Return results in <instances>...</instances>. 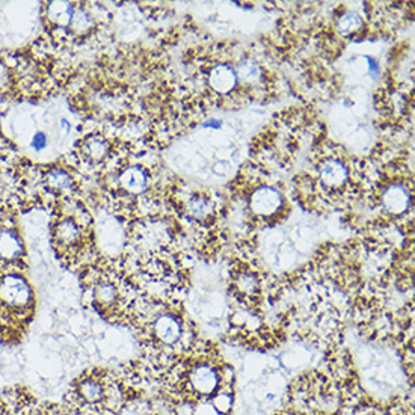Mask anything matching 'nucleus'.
Returning a JSON list of instances; mask_svg holds the SVG:
<instances>
[{
	"label": "nucleus",
	"instance_id": "nucleus-22",
	"mask_svg": "<svg viewBox=\"0 0 415 415\" xmlns=\"http://www.w3.org/2000/svg\"><path fill=\"white\" fill-rule=\"evenodd\" d=\"M47 147H48V136H47V133L46 132H41V130L37 132V133H33V136L30 139V148L33 151L39 152V151H44Z\"/></svg>",
	"mask_w": 415,
	"mask_h": 415
},
{
	"label": "nucleus",
	"instance_id": "nucleus-9",
	"mask_svg": "<svg viewBox=\"0 0 415 415\" xmlns=\"http://www.w3.org/2000/svg\"><path fill=\"white\" fill-rule=\"evenodd\" d=\"M23 254V242L20 236L11 228L0 230V260L14 261Z\"/></svg>",
	"mask_w": 415,
	"mask_h": 415
},
{
	"label": "nucleus",
	"instance_id": "nucleus-17",
	"mask_svg": "<svg viewBox=\"0 0 415 415\" xmlns=\"http://www.w3.org/2000/svg\"><path fill=\"white\" fill-rule=\"evenodd\" d=\"M362 28V17L358 12H347L344 14L340 21H338V32L343 35H352Z\"/></svg>",
	"mask_w": 415,
	"mask_h": 415
},
{
	"label": "nucleus",
	"instance_id": "nucleus-14",
	"mask_svg": "<svg viewBox=\"0 0 415 415\" xmlns=\"http://www.w3.org/2000/svg\"><path fill=\"white\" fill-rule=\"evenodd\" d=\"M47 15L58 26H70L74 15V8L71 3L67 2H52L47 8Z\"/></svg>",
	"mask_w": 415,
	"mask_h": 415
},
{
	"label": "nucleus",
	"instance_id": "nucleus-24",
	"mask_svg": "<svg viewBox=\"0 0 415 415\" xmlns=\"http://www.w3.org/2000/svg\"><path fill=\"white\" fill-rule=\"evenodd\" d=\"M195 414V403L189 400H183L175 405L174 415H193Z\"/></svg>",
	"mask_w": 415,
	"mask_h": 415
},
{
	"label": "nucleus",
	"instance_id": "nucleus-19",
	"mask_svg": "<svg viewBox=\"0 0 415 415\" xmlns=\"http://www.w3.org/2000/svg\"><path fill=\"white\" fill-rule=\"evenodd\" d=\"M211 405L215 406L218 412L227 415L233 408V396L228 389L219 388L218 393L211 396Z\"/></svg>",
	"mask_w": 415,
	"mask_h": 415
},
{
	"label": "nucleus",
	"instance_id": "nucleus-18",
	"mask_svg": "<svg viewBox=\"0 0 415 415\" xmlns=\"http://www.w3.org/2000/svg\"><path fill=\"white\" fill-rule=\"evenodd\" d=\"M236 73H237V78H240L242 80L249 82V83L258 82L261 78L260 67L254 61H251V59H248V61H243L239 65V70H237Z\"/></svg>",
	"mask_w": 415,
	"mask_h": 415
},
{
	"label": "nucleus",
	"instance_id": "nucleus-13",
	"mask_svg": "<svg viewBox=\"0 0 415 415\" xmlns=\"http://www.w3.org/2000/svg\"><path fill=\"white\" fill-rule=\"evenodd\" d=\"M44 184L53 192H65L73 188V177L62 168H52L44 174Z\"/></svg>",
	"mask_w": 415,
	"mask_h": 415
},
{
	"label": "nucleus",
	"instance_id": "nucleus-5",
	"mask_svg": "<svg viewBox=\"0 0 415 415\" xmlns=\"http://www.w3.org/2000/svg\"><path fill=\"white\" fill-rule=\"evenodd\" d=\"M76 396L85 406H100L105 402L106 382L98 378H85L76 387Z\"/></svg>",
	"mask_w": 415,
	"mask_h": 415
},
{
	"label": "nucleus",
	"instance_id": "nucleus-20",
	"mask_svg": "<svg viewBox=\"0 0 415 415\" xmlns=\"http://www.w3.org/2000/svg\"><path fill=\"white\" fill-rule=\"evenodd\" d=\"M92 24V20L91 17L85 12V11H74V15H73V20H71V24L70 26L76 30V32H85L91 28Z\"/></svg>",
	"mask_w": 415,
	"mask_h": 415
},
{
	"label": "nucleus",
	"instance_id": "nucleus-12",
	"mask_svg": "<svg viewBox=\"0 0 415 415\" xmlns=\"http://www.w3.org/2000/svg\"><path fill=\"white\" fill-rule=\"evenodd\" d=\"M120 182L127 192L141 193L147 188L148 177L141 166H130L124 169L123 174L120 175Z\"/></svg>",
	"mask_w": 415,
	"mask_h": 415
},
{
	"label": "nucleus",
	"instance_id": "nucleus-2",
	"mask_svg": "<svg viewBox=\"0 0 415 415\" xmlns=\"http://www.w3.org/2000/svg\"><path fill=\"white\" fill-rule=\"evenodd\" d=\"M33 292L28 279L20 274H6L0 278V302L12 310H24L32 303Z\"/></svg>",
	"mask_w": 415,
	"mask_h": 415
},
{
	"label": "nucleus",
	"instance_id": "nucleus-11",
	"mask_svg": "<svg viewBox=\"0 0 415 415\" xmlns=\"http://www.w3.org/2000/svg\"><path fill=\"white\" fill-rule=\"evenodd\" d=\"M82 236V230L79 224L74 221L71 218H65L61 222H58L55 228V237L58 243L64 248H70L74 247L76 243L79 242Z\"/></svg>",
	"mask_w": 415,
	"mask_h": 415
},
{
	"label": "nucleus",
	"instance_id": "nucleus-4",
	"mask_svg": "<svg viewBox=\"0 0 415 415\" xmlns=\"http://www.w3.org/2000/svg\"><path fill=\"white\" fill-rule=\"evenodd\" d=\"M249 206L254 213L263 218L275 215L283 206V195L272 186H261L254 191L249 200Z\"/></svg>",
	"mask_w": 415,
	"mask_h": 415
},
{
	"label": "nucleus",
	"instance_id": "nucleus-16",
	"mask_svg": "<svg viewBox=\"0 0 415 415\" xmlns=\"http://www.w3.org/2000/svg\"><path fill=\"white\" fill-rule=\"evenodd\" d=\"M83 152L91 160H103L109 152V142L101 136H91L83 143Z\"/></svg>",
	"mask_w": 415,
	"mask_h": 415
},
{
	"label": "nucleus",
	"instance_id": "nucleus-1",
	"mask_svg": "<svg viewBox=\"0 0 415 415\" xmlns=\"http://www.w3.org/2000/svg\"><path fill=\"white\" fill-rule=\"evenodd\" d=\"M184 384L193 396L211 397L222 387L221 371L211 362H198L188 370Z\"/></svg>",
	"mask_w": 415,
	"mask_h": 415
},
{
	"label": "nucleus",
	"instance_id": "nucleus-21",
	"mask_svg": "<svg viewBox=\"0 0 415 415\" xmlns=\"http://www.w3.org/2000/svg\"><path fill=\"white\" fill-rule=\"evenodd\" d=\"M189 211L195 218H206L210 211V204L206 198H195L189 202Z\"/></svg>",
	"mask_w": 415,
	"mask_h": 415
},
{
	"label": "nucleus",
	"instance_id": "nucleus-6",
	"mask_svg": "<svg viewBox=\"0 0 415 415\" xmlns=\"http://www.w3.org/2000/svg\"><path fill=\"white\" fill-rule=\"evenodd\" d=\"M237 82H239V78H237L236 70L227 64L215 65L209 73L210 88L221 96L230 94L237 87Z\"/></svg>",
	"mask_w": 415,
	"mask_h": 415
},
{
	"label": "nucleus",
	"instance_id": "nucleus-15",
	"mask_svg": "<svg viewBox=\"0 0 415 415\" xmlns=\"http://www.w3.org/2000/svg\"><path fill=\"white\" fill-rule=\"evenodd\" d=\"M236 289L243 298H254L260 292V279L252 272H240L236 278Z\"/></svg>",
	"mask_w": 415,
	"mask_h": 415
},
{
	"label": "nucleus",
	"instance_id": "nucleus-8",
	"mask_svg": "<svg viewBox=\"0 0 415 415\" xmlns=\"http://www.w3.org/2000/svg\"><path fill=\"white\" fill-rule=\"evenodd\" d=\"M349 179V169L342 160L331 159L320 166V180L328 188H340Z\"/></svg>",
	"mask_w": 415,
	"mask_h": 415
},
{
	"label": "nucleus",
	"instance_id": "nucleus-7",
	"mask_svg": "<svg viewBox=\"0 0 415 415\" xmlns=\"http://www.w3.org/2000/svg\"><path fill=\"white\" fill-rule=\"evenodd\" d=\"M382 204L388 213L402 215L411 206V193L406 186L391 184L382 195Z\"/></svg>",
	"mask_w": 415,
	"mask_h": 415
},
{
	"label": "nucleus",
	"instance_id": "nucleus-25",
	"mask_svg": "<svg viewBox=\"0 0 415 415\" xmlns=\"http://www.w3.org/2000/svg\"><path fill=\"white\" fill-rule=\"evenodd\" d=\"M59 129H61V132H62L64 134H69V133L71 132V124H70V121L67 120V118H62V120L59 121Z\"/></svg>",
	"mask_w": 415,
	"mask_h": 415
},
{
	"label": "nucleus",
	"instance_id": "nucleus-3",
	"mask_svg": "<svg viewBox=\"0 0 415 415\" xmlns=\"http://www.w3.org/2000/svg\"><path fill=\"white\" fill-rule=\"evenodd\" d=\"M151 331L156 338V342L166 347H173L177 343H182V338L184 334L180 319L171 315V312L157 315V317L152 320Z\"/></svg>",
	"mask_w": 415,
	"mask_h": 415
},
{
	"label": "nucleus",
	"instance_id": "nucleus-23",
	"mask_svg": "<svg viewBox=\"0 0 415 415\" xmlns=\"http://www.w3.org/2000/svg\"><path fill=\"white\" fill-rule=\"evenodd\" d=\"M193 415H222L221 412H218L211 402H200L195 405V414Z\"/></svg>",
	"mask_w": 415,
	"mask_h": 415
},
{
	"label": "nucleus",
	"instance_id": "nucleus-10",
	"mask_svg": "<svg viewBox=\"0 0 415 415\" xmlns=\"http://www.w3.org/2000/svg\"><path fill=\"white\" fill-rule=\"evenodd\" d=\"M92 299L100 308H112L120 299V290H118L115 283L101 279L92 287Z\"/></svg>",
	"mask_w": 415,
	"mask_h": 415
}]
</instances>
